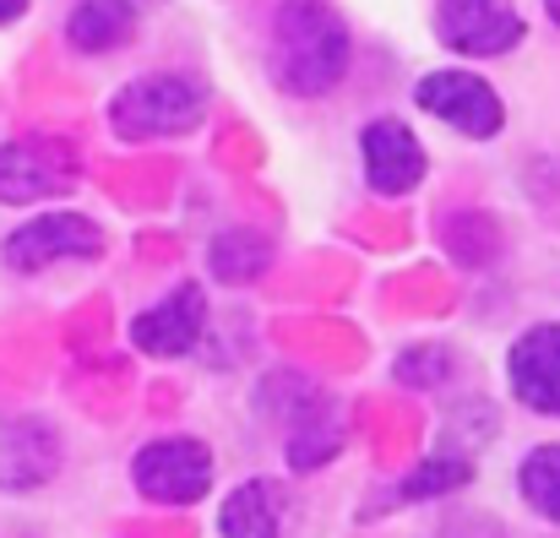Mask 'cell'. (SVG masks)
<instances>
[{
  "instance_id": "ba28073f",
  "label": "cell",
  "mask_w": 560,
  "mask_h": 538,
  "mask_svg": "<svg viewBox=\"0 0 560 538\" xmlns=\"http://www.w3.org/2000/svg\"><path fill=\"white\" fill-rule=\"evenodd\" d=\"M207 332V289L201 283H175L159 305H148L131 321V343L148 359H186L196 354Z\"/></svg>"
},
{
  "instance_id": "5b68a950",
  "label": "cell",
  "mask_w": 560,
  "mask_h": 538,
  "mask_svg": "<svg viewBox=\"0 0 560 538\" xmlns=\"http://www.w3.org/2000/svg\"><path fill=\"white\" fill-rule=\"evenodd\" d=\"M131 484H137V495H148L159 506H196L212 490V452L196 435L148 441L131 457Z\"/></svg>"
},
{
  "instance_id": "e0dca14e",
  "label": "cell",
  "mask_w": 560,
  "mask_h": 538,
  "mask_svg": "<svg viewBox=\"0 0 560 538\" xmlns=\"http://www.w3.org/2000/svg\"><path fill=\"white\" fill-rule=\"evenodd\" d=\"M452 370H457V359H452V349H408V354L392 364V375L402 381V386H446L452 381Z\"/></svg>"
},
{
  "instance_id": "d6986e66",
  "label": "cell",
  "mask_w": 560,
  "mask_h": 538,
  "mask_svg": "<svg viewBox=\"0 0 560 538\" xmlns=\"http://www.w3.org/2000/svg\"><path fill=\"white\" fill-rule=\"evenodd\" d=\"M545 11H550V22L560 27V0H545Z\"/></svg>"
},
{
  "instance_id": "8992f818",
  "label": "cell",
  "mask_w": 560,
  "mask_h": 538,
  "mask_svg": "<svg viewBox=\"0 0 560 538\" xmlns=\"http://www.w3.org/2000/svg\"><path fill=\"white\" fill-rule=\"evenodd\" d=\"M104 229L82 212H38L33 223H16L0 239V256L11 272H44L55 261H98L104 256Z\"/></svg>"
},
{
  "instance_id": "8fae6325",
  "label": "cell",
  "mask_w": 560,
  "mask_h": 538,
  "mask_svg": "<svg viewBox=\"0 0 560 538\" xmlns=\"http://www.w3.org/2000/svg\"><path fill=\"white\" fill-rule=\"evenodd\" d=\"M289 528H294V495L278 479L234 484L223 512H218V534L223 538H289Z\"/></svg>"
},
{
  "instance_id": "6da1fadb",
  "label": "cell",
  "mask_w": 560,
  "mask_h": 538,
  "mask_svg": "<svg viewBox=\"0 0 560 538\" xmlns=\"http://www.w3.org/2000/svg\"><path fill=\"white\" fill-rule=\"evenodd\" d=\"M354 60L349 22L332 0H283L272 16V82L294 98H327Z\"/></svg>"
},
{
  "instance_id": "30bf717a",
  "label": "cell",
  "mask_w": 560,
  "mask_h": 538,
  "mask_svg": "<svg viewBox=\"0 0 560 538\" xmlns=\"http://www.w3.org/2000/svg\"><path fill=\"white\" fill-rule=\"evenodd\" d=\"M506 386L523 408L560 419V321L528 327L506 354Z\"/></svg>"
},
{
  "instance_id": "2e32d148",
  "label": "cell",
  "mask_w": 560,
  "mask_h": 538,
  "mask_svg": "<svg viewBox=\"0 0 560 538\" xmlns=\"http://www.w3.org/2000/svg\"><path fill=\"white\" fill-rule=\"evenodd\" d=\"M517 495L534 517L560 523V446H534L517 463Z\"/></svg>"
},
{
  "instance_id": "277c9868",
  "label": "cell",
  "mask_w": 560,
  "mask_h": 538,
  "mask_svg": "<svg viewBox=\"0 0 560 538\" xmlns=\"http://www.w3.org/2000/svg\"><path fill=\"white\" fill-rule=\"evenodd\" d=\"M77 179H82V164H77V148L66 137L27 131V137L0 142V201L5 207L66 196V190H77Z\"/></svg>"
},
{
  "instance_id": "52a82bcc",
  "label": "cell",
  "mask_w": 560,
  "mask_h": 538,
  "mask_svg": "<svg viewBox=\"0 0 560 538\" xmlns=\"http://www.w3.org/2000/svg\"><path fill=\"white\" fill-rule=\"evenodd\" d=\"M528 22L512 0H441L435 5V38L468 60H501L523 44Z\"/></svg>"
},
{
  "instance_id": "9c48e42d",
  "label": "cell",
  "mask_w": 560,
  "mask_h": 538,
  "mask_svg": "<svg viewBox=\"0 0 560 538\" xmlns=\"http://www.w3.org/2000/svg\"><path fill=\"white\" fill-rule=\"evenodd\" d=\"M360 159H365V179H371L375 196L397 201V196H413L419 179L430 175V159L419 148V137L397 120V115H375L371 126L360 131Z\"/></svg>"
},
{
  "instance_id": "9a60e30c",
  "label": "cell",
  "mask_w": 560,
  "mask_h": 538,
  "mask_svg": "<svg viewBox=\"0 0 560 538\" xmlns=\"http://www.w3.org/2000/svg\"><path fill=\"white\" fill-rule=\"evenodd\" d=\"M207 261H212V278L218 283H256L261 278V267L272 261V245H267V234H256V229H229V234H218L212 239V250H207Z\"/></svg>"
},
{
  "instance_id": "7a4b0ae2",
  "label": "cell",
  "mask_w": 560,
  "mask_h": 538,
  "mask_svg": "<svg viewBox=\"0 0 560 538\" xmlns=\"http://www.w3.org/2000/svg\"><path fill=\"white\" fill-rule=\"evenodd\" d=\"M207 120V87L180 71H148L109 98V131L120 142H170Z\"/></svg>"
},
{
  "instance_id": "ac0fdd59",
  "label": "cell",
  "mask_w": 560,
  "mask_h": 538,
  "mask_svg": "<svg viewBox=\"0 0 560 538\" xmlns=\"http://www.w3.org/2000/svg\"><path fill=\"white\" fill-rule=\"evenodd\" d=\"M22 11H27V0H0V27H11Z\"/></svg>"
},
{
  "instance_id": "4fadbf2b",
  "label": "cell",
  "mask_w": 560,
  "mask_h": 538,
  "mask_svg": "<svg viewBox=\"0 0 560 538\" xmlns=\"http://www.w3.org/2000/svg\"><path fill=\"white\" fill-rule=\"evenodd\" d=\"M142 5L137 0H77L66 16V44L82 55H115L137 38Z\"/></svg>"
},
{
  "instance_id": "ffe728a7",
  "label": "cell",
  "mask_w": 560,
  "mask_h": 538,
  "mask_svg": "<svg viewBox=\"0 0 560 538\" xmlns=\"http://www.w3.org/2000/svg\"><path fill=\"white\" fill-rule=\"evenodd\" d=\"M137 5H142V11H148V5H164V0H137Z\"/></svg>"
},
{
  "instance_id": "5bb4252c",
  "label": "cell",
  "mask_w": 560,
  "mask_h": 538,
  "mask_svg": "<svg viewBox=\"0 0 560 538\" xmlns=\"http://www.w3.org/2000/svg\"><path fill=\"white\" fill-rule=\"evenodd\" d=\"M463 484H474V452L457 446L452 435H441V446L408 473L397 479L392 490V506H413V501H441V495H457Z\"/></svg>"
},
{
  "instance_id": "7c38bea8",
  "label": "cell",
  "mask_w": 560,
  "mask_h": 538,
  "mask_svg": "<svg viewBox=\"0 0 560 538\" xmlns=\"http://www.w3.org/2000/svg\"><path fill=\"white\" fill-rule=\"evenodd\" d=\"M60 468V435L44 419H11L0 435V490H38Z\"/></svg>"
},
{
  "instance_id": "3957f363",
  "label": "cell",
  "mask_w": 560,
  "mask_h": 538,
  "mask_svg": "<svg viewBox=\"0 0 560 538\" xmlns=\"http://www.w3.org/2000/svg\"><path fill=\"white\" fill-rule=\"evenodd\" d=\"M413 104H419L430 120H441L446 131H457L463 142H490V137L506 131V104H501V93H495L485 77L463 71V66H441V71L419 77Z\"/></svg>"
}]
</instances>
